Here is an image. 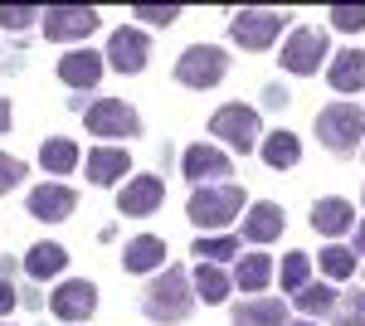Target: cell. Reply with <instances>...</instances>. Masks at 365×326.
Masks as SVG:
<instances>
[{"label":"cell","mask_w":365,"mask_h":326,"mask_svg":"<svg viewBox=\"0 0 365 326\" xmlns=\"http://www.w3.org/2000/svg\"><path fill=\"white\" fill-rule=\"evenodd\" d=\"M161 195H166L161 175H132V185H122V195H117V210L132 215V219L137 215H156Z\"/></svg>","instance_id":"13"},{"label":"cell","mask_w":365,"mask_h":326,"mask_svg":"<svg viewBox=\"0 0 365 326\" xmlns=\"http://www.w3.org/2000/svg\"><path fill=\"white\" fill-rule=\"evenodd\" d=\"M5 127H10V103L0 98V132H5Z\"/></svg>","instance_id":"37"},{"label":"cell","mask_w":365,"mask_h":326,"mask_svg":"<svg viewBox=\"0 0 365 326\" xmlns=\"http://www.w3.org/2000/svg\"><path fill=\"white\" fill-rule=\"evenodd\" d=\"M331 88L336 93H361L365 88V54L361 49H341L331 58Z\"/></svg>","instance_id":"21"},{"label":"cell","mask_w":365,"mask_h":326,"mask_svg":"<svg viewBox=\"0 0 365 326\" xmlns=\"http://www.w3.org/2000/svg\"><path fill=\"white\" fill-rule=\"evenodd\" d=\"M49 307H54L58 322H83V317L98 312V287L83 282V277H68V282H58V287H54Z\"/></svg>","instance_id":"10"},{"label":"cell","mask_w":365,"mask_h":326,"mask_svg":"<svg viewBox=\"0 0 365 326\" xmlns=\"http://www.w3.org/2000/svg\"><path fill=\"white\" fill-rule=\"evenodd\" d=\"M263 161L273 165V170H292V165L302 161V141L292 132H273L263 141Z\"/></svg>","instance_id":"24"},{"label":"cell","mask_w":365,"mask_h":326,"mask_svg":"<svg viewBox=\"0 0 365 326\" xmlns=\"http://www.w3.org/2000/svg\"><path fill=\"white\" fill-rule=\"evenodd\" d=\"M297 307H302L307 317H322V312H331V307H336V292H331L327 282H307V287L297 292Z\"/></svg>","instance_id":"28"},{"label":"cell","mask_w":365,"mask_h":326,"mask_svg":"<svg viewBox=\"0 0 365 326\" xmlns=\"http://www.w3.org/2000/svg\"><path fill=\"white\" fill-rule=\"evenodd\" d=\"M195 253H200V263H225V258L239 253V239H229V234H215V239H210V234H205L195 244Z\"/></svg>","instance_id":"29"},{"label":"cell","mask_w":365,"mask_h":326,"mask_svg":"<svg viewBox=\"0 0 365 326\" xmlns=\"http://www.w3.org/2000/svg\"><path fill=\"white\" fill-rule=\"evenodd\" d=\"M15 297H20V292H15L10 282H0V312H10V307H15Z\"/></svg>","instance_id":"36"},{"label":"cell","mask_w":365,"mask_h":326,"mask_svg":"<svg viewBox=\"0 0 365 326\" xmlns=\"http://www.w3.org/2000/svg\"><path fill=\"white\" fill-rule=\"evenodd\" d=\"M132 15H137V20H151V25H170V20H180L175 5H137Z\"/></svg>","instance_id":"34"},{"label":"cell","mask_w":365,"mask_h":326,"mask_svg":"<svg viewBox=\"0 0 365 326\" xmlns=\"http://www.w3.org/2000/svg\"><path fill=\"white\" fill-rule=\"evenodd\" d=\"M58 78L68 83V88H98V78H103V54H93V49L63 54L58 58Z\"/></svg>","instance_id":"16"},{"label":"cell","mask_w":365,"mask_h":326,"mask_svg":"<svg viewBox=\"0 0 365 326\" xmlns=\"http://www.w3.org/2000/svg\"><path fill=\"white\" fill-rule=\"evenodd\" d=\"M322 58H327V29H317V25H302V29H292L287 34V44H282V68L287 73H317L322 68Z\"/></svg>","instance_id":"5"},{"label":"cell","mask_w":365,"mask_h":326,"mask_svg":"<svg viewBox=\"0 0 365 326\" xmlns=\"http://www.w3.org/2000/svg\"><path fill=\"white\" fill-rule=\"evenodd\" d=\"M20 180H25V165L15 161V156H5V151H0V195H10Z\"/></svg>","instance_id":"33"},{"label":"cell","mask_w":365,"mask_h":326,"mask_svg":"<svg viewBox=\"0 0 365 326\" xmlns=\"http://www.w3.org/2000/svg\"><path fill=\"white\" fill-rule=\"evenodd\" d=\"M190 307H195V282H190V272L175 268V263L156 272V282H151L146 297H141V312H146L151 322H161V326L185 322Z\"/></svg>","instance_id":"1"},{"label":"cell","mask_w":365,"mask_h":326,"mask_svg":"<svg viewBox=\"0 0 365 326\" xmlns=\"http://www.w3.org/2000/svg\"><path fill=\"white\" fill-rule=\"evenodd\" d=\"M190 282H195V297H200V302H210V307L229 297V277H225L220 268H215V263H200Z\"/></svg>","instance_id":"26"},{"label":"cell","mask_w":365,"mask_h":326,"mask_svg":"<svg viewBox=\"0 0 365 326\" xmlns=\"http://www.w3.org/2000/svg\"><path fill=\"white\" fill-rule=\"evenodd\" d=\"M103 25V15L93 10V5H49L44 10V34L49 39H83V34H93V29Z\"/></svg>","instance_id":"9"},{"label":"cell","mask_w":365,"mask_h":326,"mask_svg":"<svg viewBox=\"0 0 365 326\" xmlns=\"http://www.w3.org/2000/svg\"><path fill=\"white\" fill-rule=\"evenodd\" d=\"M278 234H282V210L273 200L253 205L249 215H244V239H249V244H273Z\"/></svg>","instance_id":"18"},{"label":"cell","mask_w":365,"mask_h":326,"mask_svg":"<svg viewBox=\"0 0 365 326\" xmlns=\"http://www.w3.org/2000/svg\"><path fill=\"white\" fill-rule=\"evenodd\" d=\"M63 268H68V248L63 244H49V239H44V244H34L25 253V272L34 282H49V277H58Z\"/></svg>","instance_id":"17"},{"label":"cell","mask_w":365,"mask_h":326,"mask_svg":"<svg viewBox=\"0 0 365 326\" xmlns=\"http://www.w3.org/2000/svg\"><path fill=\"white\" fill-rule=\"evenodd\" d=\"M336 326H365V292H351L336 307Z\"/></svg>","instance_id":"32"},{"label":"cell","mask_w":365,"mask_h":326,"mask_svg":"<svg viewBox=\"0 0 365 326\" xmlns=\"http://www.w3.org/2000/svg\"><path fill=\"white\" fill-rule=\"evenodd\" d=\"M210 132L220 136L229 151H249L253 141H258V112L249 103H225V108L210 117Z\"/></svg>","instance_id":"6"},{"label":"cell","mask_w":365,"mask_h":326,"mask_svg":"<svg viewBox=\"0 0 365 326\" xmlns=\"http://www.w3.org/2000/svg\"><path fill=\"white\" fill-rule=\"evenodd\" d=\"M317 136H322L327 151L351 156V151L361 146V136H365V108H356V103H331V108H322L317 112Z\"/></svg>","instance_id":"2"},{"label":"cell","mask_w":365,"mask_h":326,"mask_svg":"<svg viewBox=\"0 0 365 326\" xmlns=\"http://www.w3.org/2000/svg\"><path fill=\"white\" fill-rule=\"evenodd\" d=\"M73 205H78V195L68 190V185H54V180L29 190V215L44 219V224H58V219H68V215H73Z\"/></svg>","instance_id":"12"},{"label":"cell","mask_w":365,"mask_h":326,"mask_svg":"<svg viewBox=\"0 0 365 326\" xmlns=\"http://www.w3.org/2000/svg\"><path fill=\"white\" fill-rule=\"evenodd\" d=\"M29 20H34V10H29V5H0V25H5V29H15V34H20Z\"/></svg>","instance_id":"35"},{"label":"cell","mask_w":365,"mask_h":326,"mask_svg":"<svg viewBox=\"0 0 365 326\" xmlns=\"http://www.w3.org/2000/svg\"><path fill=\"white\" fill-rule=\"evenodd\" d=\"M234 326H287V307L278 297H253L234 307Z\"/></svg>","instance_id":"19"},{"label":"cell","mask_w":365,"mask_h":326,"mask_svg":"<svg viewBox=\"0 0 365 326\" xmlns=\"http://www.w3.org/2000/svg\"><path fill=\"white\" fill-rule=\"evenodd\" d=\"M322 272H327L331 282H346V277L356 272V248H341V244H331L327 253H322Z\"/></svg>","instance_id":"27"},{"label":"cell","mask_w":365,"mask_h":326,"mask_svg":"<svg viewBox=\"0 0 365 326\" xmlns=\"http://www.w3.org/2000/svg\"><path fill=\"white\" fill-rule=\"evenodd\" d=\"M351 224H356V219H351V205H346V200H336V195H331V200H317V210H312V229H317V234L336 239Z\"/></svg>","instance_id":"22"},{"label":"cell","mask_w":365,"mask_h":326,"mask_svg":"<svg viewBox=\"0 0 365 326\" xmlns=\"http://www.w3.org/2000/svg\"><path fill=\"white\" fill-rule=\"evenodd\" d=\"M225 73H229V58L215 44H190L185 54L175 58V78L185 83V88H215Z\"/></svg>","instance_id":"4"},{"label":"cell","mask_w":365,"mask_h":326,"mask_svg":"<svg viewBox=\"0 0 365 326\" xmlns=\"http://www.w3.org/2000/svg\"><path fill=\"white\" fill-rule=\"evenodd\" d=\"M83 122H88L93 136H137L141 132V117L127 108L122 98H98V103L83 112Z\"/></svg>","instance_id":"8"},{"label":"cell","mask_w":365,"mask_h":326,"mask_svg":"<svg viewBox=\"0 0 365 326\" xmlns=\"http://www.w3.org/2000/svg\"><path fill=\"white\" fill-rule=\"evenodd\" d=\"M327 20L336 29H346V34H356V29H365V5H331Z\"/></svg>","instance_id":"31"},{"label":"cell","mask_w":365,"mask_h":326,"mask_svg":"<svg viewBox=\"0 0 365 326\" xmlns=\"http://www.w3.org/2000/svg\"><path fill=\"white\" fill-rule=\"evenodd\" d=\"M356 253H365V224H356Z\"/></svg>","instance_id":"38"},{"label":"cell","mask_w":365,"mask_h":326,"mask_svg":"<svg viewBox=\"0 0 365 326\" xmlns=\"http://www.w3.org/2000/svg\"><path fill=\"white\" fill-rule=\"evenodd\" d=\"M146 54H151V39L141 34V29H113V39H108V63H113L117 73H141L146 68Z\"/></svg>","instance_id":"11"},{"label":"cell","mask_w":365,"mask_h":326,"mask_svg":"<svg viewBox=\"0 0 365 326\" xmlns=\"http://www.w3.org/2000/svg\"><path fill=\"white\" fill-rule=\"evenodd\" d=\"M166 263V244L156 239V234H141V239H132L127 244V253H122V268L127 272H151Z\"/></svg>","instance_id":"20"},{"label":"cell","mask_w":365,"mask_h":326,"mask_svg":"<svg viewBox=\"0 0 365 326\" xmlns=\"http://www.w3.org/2000/svg\"><path fill=\"white\" fill-rule=\"evenodd\" d=\"M292 326H317V322H292Z\"/></svg>","instance_id":"39"},{"label":"cell","mask_w":365,"mask_h":326,"mask_svg":"<svg viewBox=\"0 0 365 326\" xmlns=\"http://www.w3.org/2000/svg\"><path fill=\"white\" fill-rule=\"evenodd\" d=\"M282 25H287L282 10H239V15L229 20V34H234V44H244V49H268L282 34Z\"/></svg>","instance_id":"7"},{"label":"cell","mask_w":365,"mask_h":326,"mask_svg":"<svg viewBox=\"0 0 365 326\" xmlns=\"http://www.w3.org/2000/svg\"><path fill=\"white\" fill-rule=\"evenodd\" d=\"M185 210H190V224L195 229H225L229 219L244 210V190L239 185H200Z\"/></svg>","instance_id":"3"},{"label":"cell","mask_w":365,"mask_h":326,"mask_svg":"<svg viewBox=\"0 0 365 326\" xmlns=\"http://www.w3.org/2000/svg\"><path fill=\"white\" fill-rule=\"evenodd\" d=\"M180 165H185V175L195 185H225V175H229V156L215 151V146H190Z\"/></svg>","instance_id":"14"},{"label":"cell","mask_w":365,"mask_h":326,"mask_svg":"<svg viewBox=\"0 0 365 326\" xmlns=\"http://www.w3.org/2000/svg\"><path fill=\"white\" fill-rule=\"evenodd\" d=\"M127 170H132V156L122 146H93L88 151V180L93 185H117Z\"/></svg>","instance_id":"15"},{"label":"cell","mask_w":365,"mask_h":326,"mask_svg":"<svg viewBox=\"0 0 365 326\" xmlns=\"http://www.w3.org/2000/svg\"><path fill=\"white\" fill-rule=\"evenodd\" d=\"M39 165H44L49 175H68V170L78 165V146H73L68 136H49V141L39 146Z\"/></svg>","instance_id":"23"},{"label":"cell","mask_w":365,"mask_h":326,"mask_svg":"<svg viewBox=\"0 0 365 326\" xmlns=\"http://www.w3.org/2000/svg\"><path fill=\"white\" fill-rule=\"evenodd\" d=\"M307 253H287V258H282V287H287V292H302V287H307Z\"/></svg>","instance_id":"30"},{"label":"cell","mask_w":365,"mask_h":326,"mask_svg":"<svg viewBox=\"0 0 365 326\" xmlns=\"http://www.w3.org/2000/svg\"><path fill=\"white\" fill-rule=\"evenodd\" d=\"M268 277H273V263H268V253H244V258H239V272H234V282H239L244 292H263V287H268Z\"/></svg>","instance_id":"25"}]
</instances>
